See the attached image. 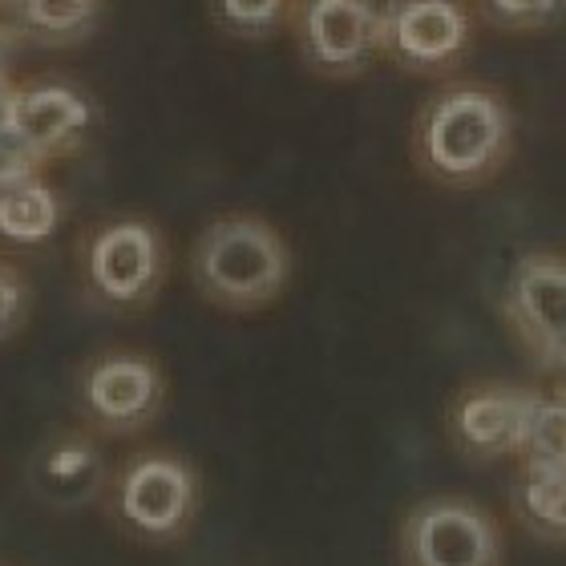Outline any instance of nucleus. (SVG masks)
Returning <instances> with one entry per match:
<instances>
[{
  "instance_id": "f257e3e1",
  "label": "nucleus",
  "mask_w": 566,
  "mask_h": 566,
  "mask_svg": "<svg viewBox=\"0 0 566 566\" xmlns=\"http://www.w3.org/2000/svg\"><path fill=\"white\" fill-rule=\"evenodd\" d=\"M195 280L227 307L268 304L287 280V248L260 219H219L195 248Z\"/></svg>"
},
{
  "instance_id": "f03ea898",
  "label": "nucleus",
  "mask_w": 566,
  "mask_h": 566,
  "mask_svg": "<svg viewBox=\"0 0 566 566\" xmlns=\"http://www.w3.org/2000/svg\"><path fill=\"white\" fill-rule=\"evenodd\" d=\"M421 158L437 178L473 182L490 175L510 146V114L485 90H449L424 109Z\"/></svg>"
},
{
  "instance_id": "7ed1b4c3",
  "label": "nucleus",
  "mask_w": 566,
  "mask_h": 566,
  "mask_svg": "<svg viewBox=\"0 0 566 566\" xmlns=\"http://www.w3.org/2000/svg\"><path fill=\"white\" fill-rule=\"evenodd\" d=\"M409 566H497V526L470 502H429L405 526Z\"/></svg>"
},
{
  "instance_id": "20e7f679",
  "label": "nucleus",
  "mask_w": 566,
  "mask_h": 566,
  "mask_svg": "<svg viewBox=\"0 0 566 566\" xmlns=\"http://www.w3.org/2000/svg\"><path fill=\"white\" fill-rule=\"evenodd\" d=\"M470 41V17L458 0H392L380 12V49L413 65L441 70Z\"/></svg>"
},
{
  "instance_id": "39448f33",
  "label": "nucleus",
  "mask_w": 566,
  "mask_h": 566,
  "mask_svg": "<svg viewBox=\"0 0 566 566\" xmlns=\"http://www.w3.org/2000/svg\"><path fill=\"white\" fill-rule=\"evenodd\" d=\"M300 36L319 70H356L373 49H380L377 0H307Z\"/></svg>"
},
{
  "instance_id": "423d86ee",
  "label": "nucleus",
  "mask_w": 566,
  "mask_h": 566,
  "mask_svg": "<svg viewBox=\"0 0 566 566\" xmlns=\"http://www.w3.org/2000/svg\"><path fill=\"white\" fill-rule=\"evenodd\" d=\"M163 272V248L146 223H109L90 248V280L109 304H138Z\"/></svg>"
},
{
  "instance_id": "0eeeda50",
  "label": "nucleus",
  "mask_w": 566,
  "mask_h": 566,
  "mask_svg": "<svg viewBox=\"0 0 566 566\" xmlns=\"http://www.w3.org/2000/svg\"><path fill=\"white\" fill-rule=\"evenodd\" d=\"M118 510L134 531L166 538L182 531V522L195 510V478L175 458H142L122 478Z\"/></svg>"
},
{
  "instance_id": "6e6552de",
  "label": "nucleus",
  "mask_w": 566,
  "mask_h": 566,
  "mask_svg": "<svg viewBox=\"0 0 566 566\" xmlns=\"http://www.w3.org/2000/svg\"><path fill=\"white\" fill-rule=\"evenodd\" d=\"M85 409L109 429H134L150 421L163 397L158 368L142 356H106L85 373Z\"/></svg>"
},
{
  "instance_id": "1a4fd4ad",
  "label": "nucleus",
  "mask_w": 566,
  "mask_h": 566,
  "mask_svg": "<svg viewBox=\"0 0 566 566\" xmlns=\"http://www.w3.org/2000/svg\"><path fill=\"white\" fill-rule=\"evenodd\" d=\"M534 392L506 389H473L465 392L453 409V437L458 446L473 458H506L518 453L522 433H526V417H531Z\"/></svg>"
},
{
  "instance_id": "9d476101",
  "label": "nucleus",
  "mask_w": 566,
  "mask_h": 566,
  "mask_svg": "<svg viewBox=\"0 0 566 566\" xmlns=\"http://www.w3.org/2000/svg\"><path fill=\"white\" fill-rule=\"evenodd\" d=\"M510 316L534 353L555 360L566 344V263L543 255L522 263L510 287Z\"/></svg>"
},
{
  "instance_id": "9b49d317",
  "label": "nucleus",
  "mask_w": 566,
  "mask_h": 566,
  "mask_svg": "<svg viewBox=\"0 0 566 566\" xmlns=\"http://www.w3.org/2000/svg\"><path fill=\"white\" fill-rule=\"evenodd\" d=\"M94 118V109L77 90L70 85H33V90H17L12 102V130L21 134L41 158L65 150L77 142Z\"/></svg>"
},
{
  "instance_id": "f8f14e48",
  "label": "nucleus",
  "mask_w": 566,
  "mask_h": 566,
  "mask_svg": "<svg viewBox=\"0 0 566 566\" xmlns=\"http://www.w3.org/2000/svg\"><path fill=\"white\" fill-rule=\"evenodd\" d=\"M61 223L57 195L41 182L29 178L21 187L0 190V235L12 243H45Z\"/></svg>"
},
{
  "instance_id": "ddd939ff",
  "label": "nucleus",
  "mask_w": 566,
  "mask_h": 566,
  "mask_svg": "<svg viewBox=\"0 0 566 566\" xmlns=\"http://www.w3.org/2000/svg\"><path fill=\"white\" fill-rule=\"evenodd\" d=\"M97 478H102V465H97V453L85 441H65V446L49 449L41 470H36V485L41 494L53 497V502H85L90 490H97Z\"/></svg>"
},
{
  "instance_id": "4468645a",
  "label": "nucleus",
  "mask_w": 566,
  "mask_h": 566,
  "mask_svg": "<svg viewBox=\"0 0 566 566\" xmlns=\"http://www.w3.org/2000/svg\"><path fill=\"white\" fill-rule=\"evenodd\" d=\"M518 514L538 534H566V465H531L522 461Z\"/></svg>"
},
{
  "instance_id": "2eb2a0df",
  "label": "nucleus",
  "mask_w": 566,
  "mask_h": 566,
  "mask_svg": "<svg viewBox=\"0 0 566 566\" xmlns=\"http://www.w3.org/2000/svg\"><path fill=\"white\" fill-rule=\"evenodd\" d=\"M518 453L531 465H566V392L558 397L534 392Z\"/></svg>"
},
{
  "instance_id": "dca6fc26",
  "label": "nucleus",
  "mask_w": 566,
  "mask_h": 566,
  "mask_svg": "<svg viewBox=\"0 0 566 566\" xmlns=\"http://www.w3.org/2000/svg\"><path fill=\"white\" fill-rule=\"evenodd\" d=\"M21 24L41 36H82L97 21V0H17Z\"/></svg>"
},
{
  "instance_id": "f3484780",
  "label": "nucleus",
  "mask_w": 566,
  "mask_h": 566,
  "mask_svg": "<svg viewBox=\"0 0 566 566\" xmlns=\"http://www.w3.org/2000/svg\"><path fill=\"white\" fill-rule=\"evenodd\" d=\"M287 0H219V21L235 33H268L283 21Z\"/></svg>"
},
{
  "instance_id": "a211bd4d",
  "label": "nucleus",
  "mask_w": 566,
  "mask_h": 566,
  "mask_svg": "<svg viewBox=\"0 0 566 566\" xmlns=\"http://www.w3.org/2000/svg\"><path fill=\"white\" fill-rule=\"evenodd\" d=\"M41 163H45V158H41L21 134L12 130V126L0 130V190H12V187H21V182H29V178H36Z\"/></svg>"
},
{
  "instance_id": "6ab92c4d",
  "label": "nucleus",
  "mask_w": 566,
  "mask_h": 566,
  "mask_svg": "<svg viewBox=\"0 0 566 566\" xmlns=\"http://www.w3.org/2000/svg\"><path fill=\"white\" fill-rule=\"evenodd\" d=\"M563 0H485V12L494 17L497 24H514V29H526V24H543L558 12Z\"/></svg>"
},
{
  "instance_id": "aec40b11",
  "label": "nucleus",
  "mask_w": 566,
  "mask_h": 566,
  "mask_svg": "<svg viewBox=\"0 0 566 566\" xmlns=\"http://www.w3.org/2000/svg\"><path fill=\"white\" fill-rule=\"evenodd\" d=\"M24 307H29V287H24V280L12 272V268H0V340L21 328Z\"/></svg>"
},
{
  "instance_id": "412c9836",
  "label": "nucleus",
  "mask_w": 566,
  "mask_h": 566,
  "mask_svg": "<svg viewBox=\"0 0 566 566\" xmlns=\"http://www.w3.org/2000/svg\"><path fill=\"white\" fill-rule=\"evenodd\" d=\"M12 102H17V90L9 85V77H0V130L12 126Z\"/></svg>"
},
{
  "instance_id": "4be33fe9",
  "label": "nucleus",
  "mask_w": 566,
  "mask_h": 566,
  "mask_svg": "<svg viewBox=\"0 0 566 566\" xmlns=\"http://www.w3.org/2000/svg\"><path fill=\"white\" fill-rule=\"evenodd\" d=\"M4 61H9V45H4V33H0V77H4Z\"/></svg>"
},
{
  "instance_id": "5701e85b",
  "label": "nucleus",
  "mask_w": 566,
  "mask_h": 566,
  "mask_svg": "<svg viewBox=\"0 0 566 566\" xmlns=\"http://www.w3.org/2000/svg\"><path fill=\"white\" fill-rule=\"evenodd\" d=\"M555 365H558V373H563V377H566V344L555 353Z\"/></svg>"
}]
</instances>
